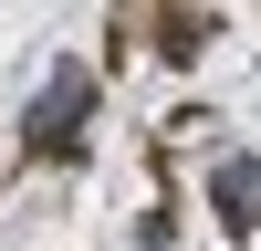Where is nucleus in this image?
I'll return each instance as SVG.
<instances>
[{"mask_svg": "<svg viewBox=\"0 0 261 251\" xmlns=\"http://www.w3.org/2000/svg\"><path fill=\"white\" fill-rule=\"evenodd\" d=\"M84 105H94V73H73V63H63V73L42 84V105L21 115V157H63V146H73V126H84Z\"/></svg>", "mask_w": 261, "mask_h": 251, "instance_id": "obj_1", "label": "nucleus"}, {"mask_svg": "<svg viewBox=\"0 0 261 251\" xmlns=\"http://www.w3.org/2000/svg\"><path fill=\"white\" fill-rule=\"evenodd\" d=\"M209 199H220V230H230V241H251V230H261V157H230L220 178H209Z\"/></svg>", "mask_w": 261, "mask_h": 251, "instance_id": "obj_2", "label": "nucleus"}, {"mask_svg": "<svg viewBox=\"0 0 261 251\" xmlns=\"http://www.w3.org/2000/svg\"><path fill=\"white\" fill-rule=\"evenodd\" d=\"M157 32H167V42H157V53H167V63H199V42H209V21H188V11H167V21H157Z\"/></svg>", "mask_w": 261, "mask_h": 251, "instance_id": "obj_3", "label": "nucleus"}]
</instances>
